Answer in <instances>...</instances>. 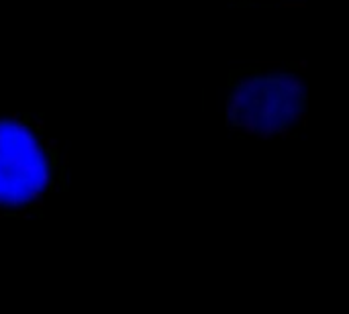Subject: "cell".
Here are the masks:
<instances>
[{
  "label": "cell",
  "mask_w": 349,
  "mask_h": 314,
  "mask_svg": "<svg viewBox=\"0 0 349 314\" xmlns=\"http://www.w3.org/2000/svg\"><path fill=\"white\" fill-rule=\"evenodd\" d=\"M65 165L43 121L0 112V219H31L63 184Z\"/></svg>",
  "instance_id": "6da1fadb"
},
{
  "label": "cell",
  "mask_w": 349,
  "mask_h": 314,
  "mask_svg": "<svg viewBox=\"0 0 349 314\" xmlns=\"http://www.w3.org/2000/svg\"><path fill=\"white\" fill-rule=\"evenodd\" d=\"M237 125H239V129L243 131L245 135H257V131H259V117H257V112L243 108L239 112Z\"/></svg>",
  "instance_id": "7a4b0ae2"
},
{
  "label": "cell",
  "mask_w": 349,
  "mask_h": 314,
  "mask_svg": "<svg viewBox=\"0 0 349 314\" xmlns=\"http://www.w3.org/2000/svg\"><path fill=\"white\" fill-rule=\"evenodd\" d=\"M227 100H231V102L235 104L239 110H243V108H247L249 104H251V94H249L243 86H239V84H237L235 88L231 90V94H229Z\"/></svg>",
  "instance_id": "3957f363"
},
{
  "label": "cell",
  "mask_w": 349,
  "mask_h": 314,
  "mask_svg": "<svg viewBox=\"0 0 349 314\" xmlns=\"http://www.w3.org/2000/svg\"><path fill=\"white\" fill-rule=\"evenodd\" d=\"M278 129H280V121H278V119L263 121V123H259L257 137H259L261 141H270L274 135H278Z\"/></svg>",
  "instance_id": "277c9868"
},
{
  "label": "cell",
  "mask_w": 349,
  "mask_h": 314,
  "mask_svg": "<svg viewBox=\"0 0 349 314\" xmlns=\"http://www.w3.org/2000/svg\"><path fill=\"white\" fill-rule=\"evenodd\" d=\"M280 8H306V0H280Z\"/></svg>",
  "instance_id": "5b68a950"
},
{
  "label": "cell",
  "mask_w": 349,
  "mask_h": 314,
  "mask_svg": "<svg viewBox=\"0 0 349 314\" xmlns=\"http://www.w3.org/2000/svg\"><path fill=\"white\" fill-rule=\"evenodd\" d=\"M278 137H280V139H292V137H294V131H292V127H290L286 121H284V123H280Z\"/></svg>",
  "instance_id": "8992f818"
},
{
  "label": "cell",
  "mask_w": 349,
  "mask_h": 314,
  "mask_svg": "<svg viewBox=\"0 0 349 314\" xmlns=\"http://www.w3.org/2000/svg\"><path fill=\"white\" fill-rule=\"evenodd\" d=\"M294 68H296V72H298V74H306V70H308V61H306V59L296 61Z\"/></svg>",
  "instance_id": "52a82bcc"
},
{
  "label": "cell",
  "mask_w": 349,
  "mask_h": 314,
  "mask_svg": "<svg viewBox=\"0 0 349 314\" xmlns=\"http://www.w3.org/2000/svg\"><path fill=\"white\" fill-rule=\"evenodd\" d=\"M231 2H245V0H231Z\"/></svg>",
  "instance_id": "ba28073f"
},
{
  "label": "cell",
  "mask_w": 349,
  "mask_h": 314,
  "mask_svg": "<svg viewBox=\"0 0 349 314\" xmlns=\"http://www.w3.org/2000/svg\"><path fill=\"white\" fill-rule=\"evenodd\" d=\"M245 2H247V0H245Z\"/></svg>",
  "instance_id": "9c48e42d"
}]
</instances>
